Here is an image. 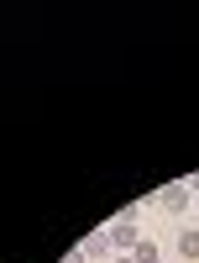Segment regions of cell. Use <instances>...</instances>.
<instances>
[{
    "mask_svg": "<svg viewBox=\"0 0 199 263\" xmlns=\"http://www.w3.org/2000/svg\"><path fill=\"white\" fill-rule=\"evenodd\" d=\"M110 263H137V258H131V253H116V258H110Z\"/></svg>",
    "mask_w": 199,
    "mask_h": 263,
    "instance_id": "7",
    "label": "cell"
},
{
    "mask_svg": "<svg viewBox=\"0 0 199 263\" xmlns=\"http://www.w3.org/2000/svg\"><path fill=\"white\" fill-rule=\"evenodd\" d=\"M63 263H90V258H84V248H69V253H63Z\"/></svg>",
    "mask_w": 199,
    "mask_h": 263,
    "instance_id": "6",
    "label": "cell"
},
{
    "mask_svg": "<svg viewBox=\"0 0 199 263\" xmlns=\"http://www.w3.org/2000/svg\"><path fill=\"white\" fill-rule=\"evenodd\" d=\"M173 258L179 263H199V227H184L173 237Z\"/></svg>",
    "mask_w": 199,
    "mask_h": 263,
    "instance_id": "4",
    "label": "cell"
},
{
    "mask_svg": "<svg viewBox=\"0 0 199 263\" xmlns=\"http://www.w3.org/2000/svg\"><path fill=\"white\" fill-rule=\"evenodd\" d=\"M131 258H137V263H168V253H163L158 242H152V237H142V242H137V253H131Z\"/></svg>",
    "mask_w": 199,
    "mask_h": 263,
    "instance_id": "5",
    "label": "cell"
},
{
    "mask_svg": "<svg viewBox=\"0 0 199 263\" xmlns=\"http://www.w3.org/2000/svg\"><path fill=\"white\" fill-rule=\"evenodd\" d=\"M105 232H110V248H116V253H137V242L147 237V232H142L137 221H110Z\"/></svg>",
    "mask_w": 199,
    "mask_h": 263,
    "instance_id": "2",
    "label": "cell"
},
{
    "mask_svg": "<svg viewBox=\"0 0 199 263\" xmlns=\"http://www.w3.org/2000/svg\"><path fill=\"white\" fill-rule=\"evenodd\" d=\"M79 248H84V258H90V263H110V258H116V248H110V232H90Z\"/></svg>",
    "mask_w": 199,
    "mask_h": 263,
    "instance_id": "3",
    "label": "cell"
},
{
    "mask_svg": "<svg viewBox=\"0 0 199 263\" xmlns=\"http://www.w3.org/2000/svg\"><path fill=\"white\" fill-rule=\"evenodd\" d=\"M152 205H158L163 216H184V211L194 205V184H189V179H173V184H163L158 195H152Z\"/></svg>",
    "mask_w": 199,
    "mask_h": 263,
    "instance_id": "1",
    "label": "cell"
},
{
    "mask_svg": "<svg viewBox=\"0 0 199 263\" xmlns=\"http://www.w3.org/2000/svg\"><path fill=\"white\" fill-rule=\"evenodd\" d=\"M168 263H179V258H168Z\"/></svg>",
    "mask_w": 199,
    "mask_h": 263,
    "instance_id": "8",
    "label": "cell"
}]
</instances>
